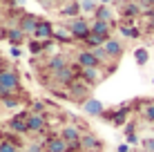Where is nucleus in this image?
Here are the masks:
<instances>
[{
	"label": "nucleus",
	"instance_id": "nucleus-38",
	"mask_svg": "<svg viewBox=\"0 0 154 152\" xmlns=\"http://www.w3.org/2000/svg\"><path fill=\"white\" fill-rule=\"evenodd\" d=\"M147 16H150V18H154V7H150V9H147Z\"/></svg>",
	"mask_w": 154,
	"mask_h": 152
},
{
	"label": "nucleus",
	"instance_id": "nucleus-15",
	"mask_svg": "<svg viewBox=\"0 0 154 152\" xmlns=\"http://www.w3.org/2000/svg\"><path fill=\"white\" fill-rule=\"evenodd\" d=\"M89 29H92V34H96V36H100V38H112L109 36V23H103V20H94L92 25H89Z\"/></svg>",
	"mask_w": 154,
	"mask_h": 152
},
{
	"label": "nucleus",
	"instance_id": "nucleus-25",
	"mask_svg": "<svg viewBox=\"0 0 154 152\" xmlns=\"http://www.w3.org/2000/svg\"><path fill=\"white\" fill-rule=\"evenodd\" d=\"M81 2V11L85 14H94L98 9V0H78Z\"/></svg>",
	"mask_w": 154,
	"mask_h": 152
},
{
	"label": "nucleus",
	"instance_id": "nucleus-3",
	"mask_svg": "<svg viewBox=\"0 0 154 152\" xmlns=\"http://www.w3.org/2000/svg\"><path fill=\"white\" fill-rule=\"evenodd\" d=\"M54 25L49 23V20H38V27H36V31H34V38L36 40H51L54 38Z\"/></svg>",
	"mask_w": 154,
	"mask_h": 152
},
{
	"label": "nucleus",
	"instance_id": "nucleus-42",
	"mask_svg": "<svg viewBox=\"0 0 154 152\" xmlns=\"http://www.w3.org/2000/svg\"><path fill=\"white\" fill-rule=\"evenodd\" d=\"M152 83H154V78H152Z\"/></svg>",
	"mask_w": 154,
	"mask_h": 152
},
{
	"label": "nucleus",
	"instance_id": "nucleus-18",
	"mask_svg": "<svg viewBox=\"0 0 154 152\" xmlns=\"http://www.w3.org/2000/svg\"><path fill=\"white\" fill-rule=\"evenodd\" d=\"M121 14H123V18L132 20L134 16H139V14H141V5H136V2H127L125 7L121 9Z\"/></svg>",
	"mask_w": 154,
	"mask_h": 152
},
{
	"label": "nucleus",
	"instance_id": "nucleus-11",
	"mask_svg": "<svg viewBox=\"0 0 154 152\" xmlns=\"http://www.w3.org/2000/svg\"><path fill=\"white\" fill-rule=\"evenodd\" d=\"M81 81H85L87 85H96V81L100 78V70L98 67H81Z\"/></svg>",
	"mask_w": 154,
	"mask_h": 152
},
{
	"label": "nucleus",
	"instance_id": "nucleus-14",
	"mask_svg": "<svg viewBox=\"0 0 154 152\" xmlns=\"http://www.w3.org/2000/svg\"><path fill=\"white\" fill-rule=\"evenodd\" d=\"M81 148H85L87 152H98L103 148V143H100L94 134H81Z\"/></svg>",
	"mask_w": 154,
	"mask_h": 152
},
{
	"label": "nucleus",
	"instance_id": "nucleus-33",
	"mask_svg": "<svg viewBox=\"0 0 154 152\" xmlns=\"http://www.w3.org/2000/svg\"><path fill=\"white\" fill-rule=\"evenodd\" d=\"M127 143H130V145H136V143H139V137H136L134 132H127Z\"/></svg>",
	"mask_w": 154,
	"mask_h": 152
},
{
	"label": "nucleus",
	"instance_id": "nucleus-29",
	"mask_svg": "<svg viewBox=\"0 0 154 152\" xmlns=\"http://www.w3.org/2000/svg\"><path fill=\"white\" fill-rule=\"evenodd\" d=\"M45 110H47V105L42 101H34V103H31V112L29 114H45Z\"/></svg>",
	"mask_w": 154,
	"mask_h": 152
},
{
	"label": "nucleus",
	"instance_id": "nucleus-37",
	"mask_svg": "<svg viewBox=\"0 0 154 152\" xmlns=\"http://www.w3.org/2000/svg\"><path fill=\"white\" fill-rule=\"evenodd\" d=\"M27 152H40V148H38V145H29Z\"/></svg>",
	"mask_w": 154,
	"mask_h": 152
},
{
	"label": "nucleus",
	"instance_id": "nucleus-1",
	"mask_svg": "<svg viewBox=\"0 0 154 152\" xmlns=\"http://www.w3.org/2000/svg\"><path fill=\"white\" fill-rule=\"evenodd\" d=\"M72 31V36H74V40H87V36L92 34V29H89V25H87V20L85 18H81V16H78V18H74L72 23H69V27H67Z\"/></svg>",
	"mask_w": 154,
	"mask_h": 152
},
{
	"label": "nucleus",
	"instance_id": "nucleus-10",
	"mask_svg": "<svg viewBox=\"0 0 154 152\" xmlns=\"http://www.w3.org/2000/svg\"><path fill=\"white\" fill-rule=\"evenodd\" d=\"M60 139L65 141L67 145L76 143V141H81V130H78L76 125H65V128L60 130Z\"/></svg>",
	"mask_w": 154,
	"mask_h": 152
},
{
	"label": "nucleus",
	"instance_id": "nucleus-35",
	"mask_svg": "<svg viewBox=\"0 0 154 152\" xmlns=\"http://www.w3.org/2000/svg\"><path fill=\"white\" fill-rule=\"evenodd\" d=\"M11 56H14V58H18V56H20V49H18V47H11Z\"/></svg>",
	"mask_w": 154,
	"mask_h": 152
},
{
	"label": "nucleus",
	"instance_id": "nucleus-34",
	"mask_svg": "<svg viewBox=\"0 0 154 152\" xmlns=\"http://www.w3.org/2000/svg\"><path fill=\"white\" fill-rule=\"evenodd\" d=\"M119 152H130V145H127V143H121V145H119Z\"/></svg>",
	"mask_w": 154,
	"mask_h": 152
},
{
	"label": "nucleus",
	"instance_id": "nucleus-28",
	"mask_svg": "<svg viewBox=\"0 0 154 152\" xmlns=\"http://www.w3.org/2000/svg\"><path fill=\"white\" fill-rule=\"evenodd\" d=\"M29 51L34 56H38V54H42V51H45V45H42V40H29Z\"/></svg>",
	"mask_w": 154,
	"mask_h": 152
},
{
	"label": "nucleus",
	"instance_id": "nucleus-16",
	"mask_svg": "<svg viewBox=\"0 0 154 152\" xmlns=\"http://www.w3.org/2000/svg\"><path fill=\"white\" fill-rule=\"evenodd\" d=\"M63 67H67V60H65V56L63 54H58V56H51L49 60H47V70L54 74V72H58V70H63Z\"/></svg>",
	"mask_w": 154,
	"mask_h": 152
},
{
	"label": "nucleus",
	"instance_id": "nucleus-27",
	"mask_svg": "<svg viewBox=\"0 0 154 152\" xmlns=\"http://www.w3.org/2000/svg\"><path fill=\"white\" fill-rule=\"evenodd\" d=\"M0 152H20V150L11 139H2L0 141Z\"/></svg>",
	"mask_w": 154,
	"mask_h": 152
},
{
	"label": "nucleus",
	"instance_id": "nucleus-8",
	"mask_svg": "<svg viewBox=\"0 0 154 152\" xmlns=\"http://www.w3.org/2000/svg\"><path fill=\"white\" fill-rule=\"evenodd\" d=\"M103 49H105V54H107V58H112V60H116L121 54H123V45H121L116 38H107L105 45H103Z\"/></svg>",
	"mask_w": 154,
	"mask_h": 152
},
{
	"label": "nucleus",
	"instance_id": "nucleus-31",
	"mask_svg": "<svg viewBox=\"0 0 154 152\" xmlns=\"http://www.w3.org/2000/svg\"><path fill=\"white\" fill-rule=\"evenodd\" d=\"M2 105H5V107H18V105H20V101H18L16 96H11V98H5Z\"/></svg>",
	"mask_w": 154,
	"mask_h": 152
},
{
	"label": "nucleus",
	"instance_id": "nucleus-41",
	"mask_svg": "<svg viewBox=\"0 0 154 152\" xmlns=\"http://www.w3.org/2000/svg\"><path fill=\"white\" fill-rule=\"evenodd\" d=\"M121 2H127V0H121Z\"/></svg>",
	"mask_w": 154,
	"mask_h": 152
},
{
	"label": "nucleus",
	"instance_id": "nucleus-24",
	"mask_svg": "<svg viewBox=\"0 0 154 152\" xmlns=\"http://www.w3.org/2000/svg\"><path fill=\"white\" fill-rule=\"evenodd\" d=\"M85 45H87V49H96V47L105 45V38H100V36H96V34H89L87 40H85Z\"/></svg>",
	"mask_w": 154,
	"mask_h": 152
},
{
	"label": "nucleus",
	"instance_id": "nucleus-4",
	"mask_svg": "<svg viewBox=\"0 0 154 152\" xmlns=\"http://www.w3.org/2000/svg\"><path fill=\"white\" fill-rule=\"evenodd\" d=\"M27 116L29 114H16V116H11L9 119V130H14V132H18V134H27L29 132Z\"/></svg>",
	"mask_w": 154,
	"mask_h": 152
},
{
	"label": "nucleus",
	"instance_id": "nucleus-6",
	"mask_svg": "<svg viewBox=\"0 0 154 152\" xmlns=\"http://www.w3.org/2000/svg\"><path fill=\"white\" fill-rule=\"evenodd\" d=\"M45 152H67V143L60 139V134H51L45 141Z\"/></svg>",
	"mask_w": 154,
	"mask_h": 152
},
{
	"label": "nucleus",
	"instance_id": "nucleus-20",
	"mask_svg": "<svg viewBox=\"0 0 154 152\" xmlns=\"http://www.w3.org/2000/svg\"><path fill=\"white\" fill-rule=\"evenodd\" d=\"M54 40H60V43H72L74 36L67 27H56L54 29Z\"/></svg>",
	"mask_w": 154,
	"mask_h": 152
},
{
	"label": "nucleus",
	"instance_id": "nucleus-32",
	"mask_svg": "<svg viewBox=\"0 0 154 152\" xmlns=\"http://www.w3.org/2000/svg\"><path fill=\"white\" fill-rule=\"evenodd\" d=\"M143 148H145L147 152H154V139H145L143 141Z\"/></svg>",
	"mask_w": 154,
	"mask_h": 152
},
{
	"label": "nucleus",
	"instance_id": "nucleus-9",
	"mask_svg": "<svg viewBox=\"0 0 154 152\" xmlns=\"http://www.w3.org/2000/svg\"><path fill=\"white\" fill-rule=\"evenodd\" d=\"M69 96L74 98H87V83L85 81H78V78H74V81L69 83Z\"/></svg>",
	"mask_w": 154,
	"mask_h": 152
},
{
	"label": "nucleus",
	"instance_id": "nucleus-5",
	"mask_svg": "<svg viewBox=\"0 0 154 152\" xmlns=\"http://www.w3.org/2000/svg\"><path fill=\"white\" fill-rule=\"evenodd\" d=\"M38 20H40V18H36V16H31V14H25L23 18H20L18 27L23 29V34H25V36H34L36 27H38Z\"/></svg>",
	"mask_w": 154,
	"mask_h": 152
},
{
	"label": "nucleus",
	"instance_id": "nucleus-30",
	"mask_svg": "<svg viewBox=\"0 0 154 152\" xmlns=\"http://www.w3.org/2000/svg\"><path fill=\"white\" fill-rule=\"evenodd\" d=\"M143 114H145V119H147L150 123H154V103H150V105L143 110Z\"/></svg>",
	"mask_w": 154,
	"mask_h": 152
},
{
	"label": "nucleus",
	"instance_id": "nucleus-39",
	"mask_svg": "<svg viewBox=\"0 0 154 152\" xmlns=\"http://www.w3.org/2000/svg\"><path fill=\"white\" fill-rule=\"evenodd\" d=\"M109 2H114V0H98V5H109Z\"/></svg>",
	"mask_w": 154,
	"mask_h": 152
},
{
	"label": "nucleus",
	"instance_id": "nucleus-17",
	"mask_svg": "<svg viewBox=\"0 0 154 152\" xmlns=\"http://www.w3.org/2000/svg\"><path fill=\"white\" fill-rule=\"evenodd\" d=\"M60 14L65 16H69V18H78V14H81V2L78 0H74V2H69V5H65V7L60 9Z\"/></svg>",
	"mask_w": 154,
	"mask_h": 152
},
{
	"label": "nucleus",
	"instance_id": "nucleus-12",
	"mask_svg": "<svg viewBox=\"0 0 154 152\" xmlns=\"http://www.w3.org/2000/svg\"><path fill=\"white\" fill-rule=\"evenodd\" d=\"M27 125H29V132H45L47 119L42 116V114H29L27 116Z\"/></svg>",
	"mask_w": 154,
	"mask_h": 152
},
{
	"label": "nucleus",
	"instance_id": "nucleus-26",
	"mask_svg": "<svg viewBox=\"0 0 154 152\" xmlns=\"http://www.w3.org/2000/svg\"><path fill=\"white\" fill-rule=\"evenodd\" d=\"M134 60L139 63V65H145V63L150 60V51H147L145 47H139V49L134 51Z\"/></svg>",
	"mask_w": 154,
	"mask_h": 152
},
{
	"label": "nucleus",
	"instance_id": "nucleus-36",
	"mask_svg": "<svg viewBox=\"0 0 154 152\" xmlns=\"http://www.w3.org/2000/svg\"><path fill=\"white\" fill-rule=\"evenodd\" d=\"M143 5H145V7H154V0H141Z\"/></svg>",
	"mask_w": 154,
	"mask_h": 152
},
{
	"label": "nucleus",
	"instance_id": "nucleus-23",
	"mask_svg": "<svg viewBox=\"0 0 154 152\" xmlns=\"http://www.w3.org/2000/svg\"><path fill=\"white\" fill-rule=\"evenodd\" d=\"M107 116L112 119V121H114L116 125H123V123L127 121V119H125V116H127V107H123V105H121L119 110H116V112H112V114H107Z\"/></svg>",
	"mask_w": 154,
	"mask_h": 152
},
{
	"label": "nucleus",
	"instance_id": "nucleus-21",
	"mask_svg": "<svg viewBox=\"0 0 154 152\" xmlns=\"http://www.w3.org/2000/svg\"><path fill=\"white\" fill-rule=\"evenodd\" d=\"M94 18L103 20V23H109V20H112V9H109L107 5H98V9L94 11Z\"/></svg>",
	"mask_w": 154,
	"mask_h": 152
},
{
	"label": "nucleus",
	"instance_id": "nucleus-7",
	"mask_svg": "<svg viewBox=\"0 0 154 152\" xmlns=\"http://www.w3.org/2000/svg\"><path fill=\"white\" fill-rule=\"evenodd\" d=\"M83 112L87 114V116H100L105 110H103V103L96 101V98H85L83 101Z\"/></svg>",
	"mask_w": 154,
	"mask_h": 152
},
{
	"label": "nucleus",
	"instance_id": "nucleus-22",
	"mask_svg": "<svg viewBox=\"0 0 154 152\" xmlns=\"http://www.w3.org/2000/svg\"><path fill=\"white\" fill-rule=\"evenodd\" d=\"M119 31L125 36V38H139V36H141V31L136 29V27H132V25H130V20H125V23L119 27Z\"/></svg>",
	"mask_w": 154,
	"mask_h": 152
},
{
	"label": "nucleus",
	"instance_id": "nucleus-13",
	"mask_svg": "<svg viewBox=\"0 0 154 152\" xmlns=\"http://www.w3.org/2000/svg\"><path fill=\"white\" fill-rule=\"evenodd\" d=\"M78 65L81 67H100V63H98L96 56H94L92 49H83L81 54H78Z\"/></svg>",
	"mask_w": 154,
	"mask_h": 152
},
{
	"label": "nucleus",
	"instance_id": "nucleus-19",
	"mask_svg": "<svg viewBox=\"0 0 154 152\" xmlns=\"http://www.w3.org/2000/svg\"><path fill=\"white\" fill-rule=\"evenodd\" d=\"M7 38H9V43H11L14 47H18L25 40V34H23V29H20V27H14V29L7 31Z\"/></svg>",
	"mask_w": 154,
	"mask_h": 152
},
{
	"label": "nucleus",
	"instance_id": "nucleus-2",
	"mask_svg": "<svg viewBox=\"0 0 154 152\" xmlns=\"http://www.w3.org/2000/svg\"><path fill=\"white\" fill-rule=\"evenodd\" d=\"M0 87H7V90H16L20 87V76L18 72L11 70V67H2L0 70Z\"/></svg>",
	"mask_w": 154,
	"mask_h": 152
},
{
	"label": "nucleus",
	"instance_id": "nucleus-40",
	"mask_svg": "<svg viewBox=\"0 0 154 152\" xmlns=\"http://www.w3.org/2000/svg\"><path fill=\"white\" fill-rule=\"evenodd\" d=\"M0 70H2V63H0Z\"/></svg>",
	"mask_w": 154,
	"mask_h": 152
}]
</instances>
